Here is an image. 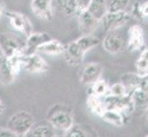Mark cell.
Listing matches in <instances>:
<instances>
[{
  "label": "cell",
  "instance_id": "31",
  "mask_svg": "<svg viewBox=\"0 0 148 137\" xmlns=\"http://www.w3.org/2000/svg\"><path fill=\"white\" fill-rule=\"evenodd\" d=\"M139 88L142 89L144 91H145V92L148 94V73L144 76H141Z\"/></svg>",
  "mask_w": 148,
  "mask_h": 137
},
{
  "label": "cell",
  "instance_id": "21",
  "mask_svg": "<svg viewBox=\"0 0 148 137\" xmlns=\"http://www.w3.org/2000/svg\"><path fill=\"white\" fill-rule=\"evenodd\" d=\"M131 99L134 104L135 109L145 111L148 108V94L139 87L134 90L131 93Z\"/></svg>",
  "mask_w": 148,
  "mask_h": 137
},
{
  "label": "cell",
  "instance_id": "30",
  "mask_svg": "<svg viewBox=\"0 0 148 137\" xmlns=\"http://www.w3.org/2000/svg\"><path fill=\"white\" fill-rule=\"evenodd\" d=\"M132 15L134 18L140 20V21H143L144 18H143L142 16V12H141V2L136 1L132 7Z\"/></svg>",
  "mask_w": 148,
  "mask_h": 137
},
{
  "label": "cell",
  "instance_id": "25",
  "mask_svg": "<svg viewBox=\"0 0 148 137\" xmlns=\"http://www.w3.org/2000/svg\"><path fill=\"white\" fill-rule=\"evenodd\" d=\"M89 87L90 88H89L88 94H94L96 96H99L100 98H103L109 93L110 86L105 80H102L101 78L93 84L89 85Z\"/></svg>",
  "mask_w": 148,
  "mask_h": 137
},
{
  "label": "cell",
  "instance_id": "1",
  "mask_svg": "<svg viewBox=\"0 0 148 137\" xmlns=\"http://www.w3.org/2000/svg\"><path fill=\"white\" fill-rule=\"evenodd\" d=\"M46 120L56 130H61L64 133L75 124L72 108L63 103L53 105L48 110Z\"/></svg>",
  "mask_w": 148,
  "mask_h": 137
},
{
  "label": "cell",
  "instance_id": "6",
  "mask_svg": "<svg viewBox=\"0 0 148 137\" xmlns=\"http://www.w3.org/2000/svg\"><path fill=\"white\" fill-rule=\"evenodd\" d=\"M103 70V65L99 62L86 63L79 72V82L86 86L93 84L101 78Z\"/></svg>",
  "mask_w": 148,
  "mask_h": 137
},
{
  "label": "cell",
  "instance_id": "24",
  "mask_svg": "<svg viewBox=\"0 0 148 137\" xmlns=\"http://www.w3.org/2000/svg\"><path fill=\"white\" fill-rule=\"evenodd\" d=\"M75 41L77 42V44L80 46V48L82 49V50L85 53H86L88 50L95 48L96 46H98L100 43L99 38H97L91 33L82 35V36L78 38Z\"/></svg>",
  "mask_w": 148,
  "mask_h": 137
},
{
  "label": "cell",
  "instance_id": "37",
  "mask_svg": "<svg viewBox=\"0 0 148 137\" xmlns=\"http://www.w3.org/2000/svg\"><path fill=\"white\" fill-rule=\"evenodd\" d=\"M145 111H146V119H147V121H148V108L145 110Z\"/></svg>",
  "mask_w": 148,
  "mask_h": 137
},
{
  "label": "cell",
  "instance_id": "26",
  "mask_svg": "<svg viewBox=\"0 0 148 137\" xmlns=\"http://www.w3.org/2000/svg\"><path fill=\"white\" fill-rule=\"evenodd\" d=\"M136 72L140 76L148 73V48L145 49L141 53L139 59L135 62Z\"/></svg>",
  "mask_w": 148,
  "mask_h": 137
},
{
  "label": "cell",
  "instance_id": "36",
  "mask_svg": "<svg viewBox=\"0 0 148 137\" xmlns=\"http://www.w3.org/2000/svg\"><path fill=\"white\" fill-rule=\"evenodd\" d=\"M5 13V9H4V5H3V3L0 1V18H1V17H2V15Z\"/></svg>",
  "mask_w": 148,
  "mask_h": 137
},
{
  "label": "cell",
  "instance_id": "29",
  "mask_svg": "<svg viewBox=\"0 0 148 137\" xmlns=\"http://www.w3.org/2000/svg\"><path fill=\"white\" fill-rule=\"evenodd\" d=\"M108 94L121 97V96H124L128 93H127V90L124 87V85L120 82H116L114 84H112L111 86H110Z\"/></svg>",
  "mask_w": 148,
  "mask_h": 137
},
{
  "label": "cell",
  "instance_id": "32",
  "mask_svg": "<svg viewBox=\"0 0 148 137\" xmlns=\"http://www.w3.org/2000/svg\"><path fill=\"white\" fill-rule=\"evenodd\" d=\"M0 137H17L11 130H9L8 127L0 128Z\"/></svg>",
  "mask_w": 148,
  "mask_h": 137
},
{
  "label": "cell",
  "instance_id": "10",
  "mask_svg": "<svg viewBox=\"0 0 148 137\" xmlns=\"http://www.w3.org/2000/svg\"><path fill=\"white\" fill-rule=\"evenodd\" d=\"M30 8L40 19L51 21L53 17V0H32Z\"/></svg>",
  "mask_w": 148,
  "mask_h": 137
},
{
  "label": "cell",
  "instance_id": "3",
  "mask_svg": "<svg viewBox=\"0 0 148 137\" xmlns=\"http://www.w3.org/2000/svg\"><path fill=\"white\" fill-rule=\"evenodd\" d=\"M103 103L105 105V109L120 111L123 115L125 121L126 119L128 120L130 118L131 114L135 110L134 104L131 99L130 94H126L124 96H121V97L107 94L105 97H103Z\"/></svg>",
  "mask_w": 148,
  "mask_h": 137
},
{
  "label": "cell",
  "instance_id": "12",
  "mask_svg": "<svg viewBox=\"0 0 148 137\" xmlns=\"http://www.w3.org/2000/svg\"><path fill=\"white\" fill-rule=\"evenodd\" d=\"M23 53L24 55H29L38 51V49L48 40L52 38V37L46 32H32L28 37H26Z\"/></svg>",
  "mask_w": 148,
  "mask_h": 137
},
{
  "label": "cell",
  "instance_id": "13",
  "mask_svg": "<svg viewBox=\"0 0 148 137\" xmlns=\"http://www.w3.org/2000/svg\"><path fill=\"white\" fill-rule=\"evenodd\" d=\"M102 47L110 54H118L125 48V41L120 35L110 32L102 40Z\"/></svg>",
  "mask_w": 148,
  "mask_h": 137
},
{
  "label": "cell",
  "instance_id": "34",
  "mask_svg": "<svg viewBox=\"0 0 148 137\" xmlns=\"http://www.w3.org/2000/svg\"><path fill=\"white\" fill-rule=\"evenodd\" d=\"M89 2L90 0H76V3H77L78 6V12L82 11V10H86Z\"/></svg>",
  "mask_w": 148,
  "mask_h": 137
},
{
  "label": "cell",
  "instance_id": "28",
  "mask_svg": "<svg viewBox=\"0 0 148 137\" xmlns=\"http://www.w3.org/2000/svg\"><path fill=\"white\" fill-rule=\"evenodd\" d=\"M130 1L131 0H111L108 5V11H125V9L129 6Z\"/></svg>",
  "mask_w": 148,
  "mask_h": 137
},
{
  "label": "cell",
  "instance_id": "8",
  "mask_svg": "<svg viewBox=\"0 0 148 137\" xmlns=\"http://www.w3.org/2000/svg\"><path fill=\"white\" fill-rule=\"evenodd\" d=\"M50 67L42 56L38 52H35L29 55H24L23 58V70L29 73L40 74L47 72Z\"/></svg>",
  "mask_w": 148,
  "mask_h": 137
},
{
  "label": "cell",
  "instance_id": "19",
  "mask_svg": "<svg viewBox=\"0 0 148 137\" xmlns=\"http://www.w3.org/2000/svg\"><path fill=\"white\" fill-rule=\"evenodd\" d=\"M100 118L106 123H108L111 125L115 126V127H122L125 124L126 121L120 111L115 110H109L106 109L103 113L101 114Z\"/></svg>",
  "mask_w": 148,
  "mask_h": 137
},
{
  "label": "cell",
  "instance_id": "33",
  "mask_svg": "<svg viewBox=\"0 0 148 137\" xmlns=\"http://www.w3.org/2000/svg\"><path fill=\"white\" fill-rule=\"evenodd\" d=\"M141 12L144 20L148 18V1L141 3Z\"/></svg>",
  "mask_w": 148,
  "mask_h": 137
},
{
  "label": "cell",
  "instance_id": "27",
  "mask_svg": "<svg viewBox=\"0 0 148 137\" xmlns=\"http://www.w3.org/2000/svg\"><path fill=\"white\" fill-rule=\"evenodd\" d=\"M64 136L67 137H88L89 136L88 133L86 132L84 127L78 124H73L71 127L64 132Z\"/></svg>",
  "mask_w": 148,
  "mask_h": 137
},
{
  "label": "cell",
  "instance_id": "18",
  "mask_svg": "<svg viewBox=\"0 0 148 137\" xmlns=\"http://www.w3.org/2000/svg\"><path fill=\"white\" fill-rule=\"evenodd\" d=\"M86 10L100 22L108 12V3L106 0H90Z\"/></svg>",
  "mask_w": 148,
  "mask_h": 137
},
{
  "label": "cell",
  "instance_id": "5",
  "mask_svg": "<svg viewBox=\"0 0 148 137\" xmlns=\"http://www.w3.org/2000/svg\"><path fill=\"white\" fill-rule=\"evenodd\" d=\"M131 19V15L126 11H116V12H110L108 11L107 14L102 18L101 21L103 22V26L106 31L111 32L123 27Z\"/></svg>",
  "mask_w": 148,
  "mask_h": 137
},
{
  "label": "cell",
  "instance_id": "20",
  "mask_svg": "<svg viewBox=\"0 0 148 137\" xmlns=\"http://www.w3.org/2000/svg\"><path fill=\"white\" fill-rule=\"evenodd\" d=\"M141 76L137 72H127L121 76L120 82L124 85L127 93H131L132 90L139 87Z\"/></svg>",
  "mask_w": 148,
  "mask_h": 137
},
{
  "label": "cell",
  "instance_id": "15",
  "mask_svg": "<svg viewBox=\"0 0 148 137\" xmlns=\"http://www.w3.org/2000/svg\"><path fill=\"white\" fill-rule=\"evenodd\" d=\"M26 136L30 137H54L56 136V129L46 120L32 126Z\"/></svg>",
  "mask_w": 148,
  "mask_h": 137
},
{
  "label": "cell",
  "instance_id": "2",
  "mask_svg": "<svg viewBox=\"0 0 148 137\" xmlns=\"http://www.w3.org/2000/svg\"><path fill=\"white\" fill-rule=\"evenodd\" d=\"M35 124V119L27 111H19L9 117L7 127L17 136H26Z\"/></svg>",
  "mask_w": 148,
  "mask_h": 137
},
{
  "label": "cell",
  "instance_id": "35",
  "mask_svg": "<svg viewBox=\"0 0 148 137\" xmlns=\"http://www.w3.org/2000/svg\"><path fill=\"white\" fill-rule=\"evenodd\" d=\"M5 111V105H4V103L2 101V100L0 99V115H1Z\"/></svg>",
  "mask_w": 148,
  "mask_h": 137
},
{
  "label": "cell",
  "instance_id": "17",
  "mask_svg": "<svg viewBox=\"0 0 148 137\" xmlns=\"http://www.w3.org/2000/svg\"><path fill=\"white\" fill-rule=\"evenodd\" d=\"M77 17L79 28L84 32V34H88L93 31L99 23V20H97L86 9L78 12Z\"/></svg>",
  "mask_w": 148,
  "mask_h": 137
},
{
  "label": "cell",
  "instance_id": "38",
  "mask_svg": "<svg viewBox=\"0 0 148 137\" xmlns=\"http://www.w3.org/2000/svg\"><path fill=\"white\" fill-rule=\"evenodd\" d=\"M0 55H1V51H0Z\"/></svg>",
  "mask_w": 148,
  "mask_h": 137
},
{
  "label": "cell",
  "instance_id": "14",
  "mask_svg": "<svg viewBox=\"0 0 148 137\" xmlns=\"http://www.w3.org/2000/svg\"><path fill=\"white\" fill-rule=\"evenodd\" d=\"M17 75L14 72L8 58L0 55V84L4 86L10 85L14 82Z\"/></svg>",
  "mask_w": 148,
  "mask_h": 137
},
{
  "label": "cell",
  "instance_id": "11",
  "mask_svg": "<svg viewBox=\"0 0 148 137\" xmlns=\"http://www.w3.org/2000/svg\"><path fill=\"white\" fill-rule=\"evenodd\" d=\"M86 53L80 48V46L75 41H71L65 46L64 57L65 62L70 66L76 67L82 64Z\"/></svg>",
  "mask_w": 148,
  "mask_h": 137
},
{
  "label": "cell",
  "instance_id": "23",
  "mask_svg": "<svg viewBox=\"0 0 148 137\" xmlns=\"http://www.w3.org/2000/svg\"><path fill=\"white\" fill-rule=\"evenodd\" d=\"M86 105H88V108L90 110L91 113L99 116V117L106 110L103 100L99 97V96H96L94 94H88Z\"/></svg>",
  "mask_w": 148,
  "mask_h": 137
},
{
  "label": "cell",
  "instance_id": "7",
  "mask_svg": "<svg viewBox=\"0 0 148 137\" xmlns=\"http://www.w3.org/2000/svg\"><path fill=\"white\" fill-rule=\"evenodd\" d=\"M5 15L8 18L13 28L21 32L24 36L28 37L33 32L32 23L26 15L14 11H5Z\"/></svg>",
  "mask_w": 148,
  "mask_h": 137
},
{
  "label": "cell",
  "instance_id": "4",
  "mask_svg": "<svg viewBox=\"0 0 148 137\" xmlns=\"http://www.w3.org/2000/svg\"><path fill=\"white\" fill-rule=\"evenodd\" d=\"M24 46L21 40L12 33L0 34V51L5 57L10 58L16 54L23 53Z\"/></svg>",
  "mask_w": 148,
  "mask_h": 137
},
{
  "label": "cell",
  "instance_id": "22",
  "mask_svg": "<svg viewBox=\"0 0 148 137\" xmlns=\"http://www.w3.org/2000/svg\"><path fill=\"white\" fill-rule=\"evenodd\" d=\"M56 7L65 16H74L78 13L76 0H55Z\"/></svg>",
  "mask_w": 148,
  "mask_h": 137
},
{
  "label": "cell",
  "instance_id": "9",
  "mask_svg": "<svg viewBox=\"0 0 148 137\" xmlns=\"http://www.w3.org/2000/svg\"><path fill=\"white\" fill-rule=\"evenodd\" d=\"M145 44V32L140 25H132L129 28L128 41L126 49L129 52H135L143 49Z\"/></svg>",
  "mask_w": 148,
  "mask_h": 137
},
{
  "label": "cell",
  "instance_id": "16",
  "mask_svg": "<svg viewBox=\"0 0 148 137\" xmlns=\"http://www.w3.org/2000/svg\"><path fill=\"white\" fill-rule=\"evenodd\" d=\"M65 50V45L55 38H51L48 41L43 43L38 49L40 53H42L49 56H61L64 55Z\"/></svg>",
  "mask_w": 148,
  "mask_h": 137
}]
</instances>
